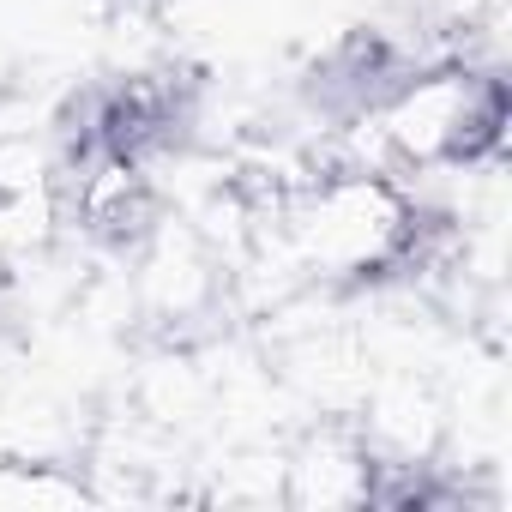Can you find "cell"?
Masks as SVG:
<instances>
[{
  "label": "cell",
  "mask_w": 512,
  "mask_h": 512,
  "mask_svg": "<svg viewBox=\"0 0 512 512\" xmlns=\"http://www.w3.org/2000/svg\"><path fill=\"white\" fill-rule=\"evenodd\" d=\"M368 476H374V452L362 428L326 422L284 458V500L290 506H368Z\"/></svg>",
  "instance_id": "6da1fadb"
}]
</instances>
